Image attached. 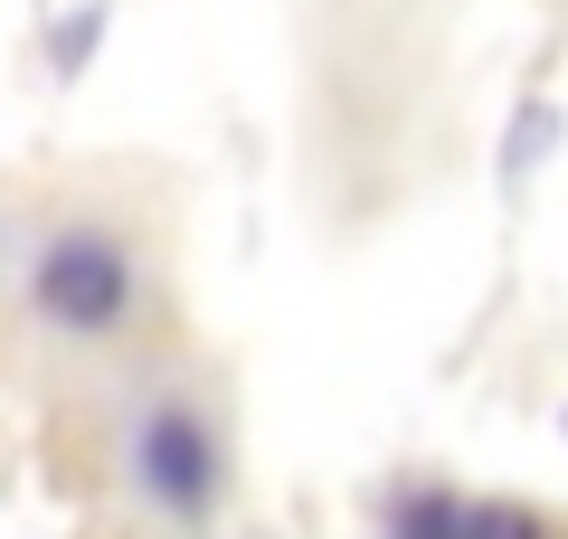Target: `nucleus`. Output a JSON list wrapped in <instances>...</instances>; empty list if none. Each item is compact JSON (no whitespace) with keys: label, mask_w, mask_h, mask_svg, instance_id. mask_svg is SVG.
I'll return each instance as SVG.
<instances>
[{"label":"nucleus","mask_w":568,"mask_h":539,"mask_svg":"<svg viewBox=\"0 0 568 539\" xmlns=\"http://www.w3.org/2000/svg\"><path fill=\"white\" fill-rule=\"evenodd\" d=\"M29 303H39L58 332H114L123 313H133V256H123L114 237H95V227H67V237H48L39 275H29Z\"/></svg>","instance_id":"1"},{"label":"nucleus","mask_w":568,"mask_h":539,"mask_svg":"<svg viewBox=\"0 0 568 539\" xmlns=\"http://www.w3.org/2000/svg\"><path fill=\"white\" fill-rule=\"evenodd\" d=\"M133 474H142V492L162 501V511L200 520L209 492H219V436H209V417H190V407H152V417L133 426Z\"/></svg>","instance_id":"2"},{"label":"nucleus","mask_w":568,"mask_h":539,"mask_svg":"<svg viewBox=\"0 0 568 539\" xmlns=\"http://www.w3.org/2000/svg\"><path fill=\"white\" fill-rule=\"evenodd\" d=\"M465 539H540V520L511 511V501H474V511H465Z\"/></svg>","instance_id":"3"}]
</instances>
